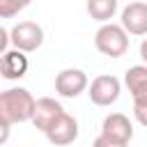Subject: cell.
I'll return each mask as SVG.
<instances>
[{
  "instance_id": "1",
  "label": "cell",
  "mask_w": 147,
  "mask_h": 147,
  "mask_svg": "<svg viewBox=\"0 0 147 147\" xmlns=\"http://www.w3.org/2000/svg\"><path fill=\"white\" fill-rule=\"evenodd\" d=\"M37 108V99L25 87H9L0 94V122L18 124L32 122Z\"/></svg>"
},
{
  "instance_id": "2",
  "label": "cell",
  "mask_w": 147,
  "mask_h": 147,
  "mask_svg": "<svg viewBox=\"0 0 147 147\" xmlns=\"http://www.w3.org/2000/svg\"><path fill=\"white\" fill-rule=\"evenodd\" d=\"M94 46L108 57H122L129 51V32L122 28V23H106L96 30Z\"/></svg>"
},
{
  "instance_id": "3",
  "label": "cell",
  "mask_w": 147,
  "mask_h": 147,
  "mask_svg": "<svg viewBox=\"0 0 147 147\" xmlns=\"http://www.w3.org/2000/svg\"><path fill=\"white\" fill-rule=\"evenodd\" d=\"M11 44L21 53H32L44 44V28L34 21H18L11 30Z\"/></svg>"
},
{
  "instance_id": "4",
  "label": "cell",
  "mask_w": 147,
  "mask_h": 147,
  "mask_svg": "<svg viewBox=\"0 0 147 147\" xmlns=\"http://www.w3.org/2000/svg\"><path fill=\"white\" fill-rule=\"evenodd\" d=\"M119 92H122V85H119V80L113 74H103V76L92 78V83L87 87V96L96 106H110V103H115L119 99Z\"/></svg>"
},
{
  "instance_id": "5",
  "label": "cell",
  "mask_w": 147,
  "mask_h": 147,
  "mask_svg": "<svg viewBox=\"0 0 147 147\" xmlns=\"http://www.w3.org/2000/svg\"><path fill=\"white\" fill-rule=\"evenodd\" d=\"M87 87H90V80H87V74L83 69L71 67V69H62L55 76V92L60 96H64V99H76Z\"/></svg>"
},
{
  "instance_id": "6",
  "label": "cell",
  "mask_w": 147,
  "mask_h": 147,
  "mask_svg": "<svg viewBox=\"0 0 147 147\" xmlns=\"http://www.w3.org/2000/svg\"><path fill=\"white\" fill-rule=\"evenodd\" d=\"M101 136L115 145H129V140L133 138V124L129 122L126 115L122 113H110L103 117V124H101Z\"/></svg>"
},
{
  "instance_id": "7",
  "label": "cell",
  "mask_w": 147,
  "mask_h": 147,
  "mask_svg": "<svg viewBox=\"0 0 147 147\" xmlns=\"http://www.w3.org/2000/svg\"><path fill=\"white\" fill-rule=\"evenodd\" d=\"M64 115V108L57 99L53 96H41L37 99V108H34V117H32V124L34 129H39L41 133H46L60 117Z\"/></svg>"
},
{
  "instance_id": "8",
  "label": "cell",
  "mask_w": 147,
  "mask_h": 147,
  "mask_svg": "<svg viewBox=\"0 0 147 147\" xmlns=\"http://www.w3.org/2000/svg\"><path fill=\"white\" fill-rule=\"evenodd\" d=\"M46 138H48V142L51 145H55V147H64V145H71L76 138H78V119L74 117V115H69V113H64L46 133H44Z\"/></svg>"
},
{
  "instance_id": "9",
  "label": "cell",
  "mask_w": 147,
  "mask_h": 147,
  "mask_svg": "<svg viewBox=\"0 0 147 147\" xmlns=\"http://www.w3.org/2000/svg\"><path fill=\"white\" fill-rule=\"evenodd\" d=\"M122 28L129 34H147V2H129L122 9Z\"/></svg>"
},
{
  "instance_id": "10",
  "label": "cell",
  "mask_w": 147,
  "mask_h": 147,
  "mask_svg": "<svg viewBox=\"0 0 147 147\" xmlns=\"http://www.w3.org/2000/svg\"><path fill=\"white\" fill-rule=\"evenodd\" d=\"M124 85L129 87L133 101H147V64L129 67L124 74Z\"/></svg>"
},
{
  "instance_id": "11",
  "label": "cell",
  "mask_w": 147,
  "mask_h": 147,
  "mask_svg": "<svg viewBox=\"0 0 147 147\" xmlns=\"http://www.w3.org/2000/svg\"><path fill=\"white\" fill-rule=\"evenodd\" d=\"M0 71H2V78L7 80H16V78H23L25 71H28V57L25 53L21 51H7L2 55V64H0Z\"/></svg>"
},
{
  "instance_id": "12",
  "label": "cell",
  "mask_w": 147,
  "mask_h": 147,
  "mask_svg": "<svg viewBox=\"0 0 147 147\" xmlns=\"http://www.w3.org/2000/svg\"><path fill=\"white\" fill-rule=\"evenodd\" d=\"M87 11H90V16L94 21H101L106 25V21L113 18L115 11H117V0H90L87 2Z\"/></svg>"
},
{
  "instance_id": "13",
  "label": "cell",
  "mask_w": 147,
  "mask_h": 147,
  "mask_svg": "<svg viewBox=\"0 0 147 147\" xmlns=\"http://www.w3.org/2000/svg\"><path fill=\"white\" fill-rule=\"evenodd\" d=\"M25 7V2H11V0H0V16L2 18H11L14 14H18Z\"/></svg>"
},
{
  "instance_id": "14",
  "label": "cell",
  "mask_w": 147,
  "mask_h": 147,
  "mask_svg": "<svg viewBox=\"0 0 147 147\" xmlns=\"http://www.w3.org/2000/svg\"><path fill=\"white\" fill-rule=\"evenodd\" d=\"M133 117L138 119V124L147 126V101H133Z\"/></svg>"
},
{
  "instance_id": "15",
  "label": "cell",
  "mask_w": 147,
  "mask_h": 147,
  "mask_svg": "<svg viewBox=\"0 0 147 147\" xmlns=\"http://www.w3.org/2000/svg\"><path fill=\"white\" fill-rule=\"evenodd\" d=\"M11 41V34H9V30L7 28H0V53L5 55L7 53V44Z\"/></svg>"
},
{
  "instance_id": "16",
  "label": "cell",
  "mask_w": 147,
  "mask_h": 147,
  "mask_svg": "<svg viewBox=\"0 0 147 147\" xmlns=\"http://www.w3.org/2000/svg\"><path fill=\"white\" fill-rule=\"evenodd\" d=\"M92 147H124V145H115V142H110V140H106L103 136H99L96 140H94V145Z\"/></svg>"
},
{
  "instance_id": "17",
  "label": "cell",
  "mask_w": 147,
  "mask_h": 147,
  "mask_svg": "<svg viewBox=\"0 0 147 147\" xmlns=\"http://www.w3.org/2000/svg\"><path fill=\"white\" fill-rule=\"evenodd\" d=\"M140 57H142V62L147 64V37L140 41Z\"/></svg>"
}]
</instances>
